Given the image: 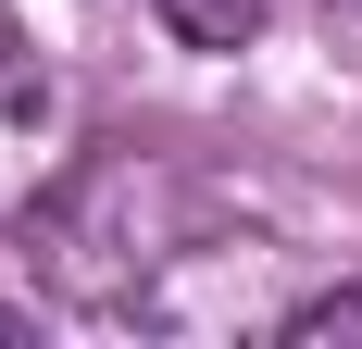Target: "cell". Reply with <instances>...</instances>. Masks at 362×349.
Segmentation results:
<instances>
[{
  "label": "cell",
  "mask_w": 362,
  "mask_h": 349,
  "mask_svg": "<svg viewBox=\"0 0 362 349\" xmlns=\"http://www.w3.org/2000/svg\"><path fill=\"white\" fill-rule=\"evenodd\" d=\"M0 337H25V312H0Z\"/></svg>",
  "instance_id": "5"
},
{
  "label": "cell",
  "mask_w": 362,
  "mask_h": 349,
  "mask_svg": "<svg viewBox=\"0 0 362 349\" xmlns=\"http://www.w3.org/2000/svg\"><path fill=\"white\" fill-rule=\"evenodd\" d=\"M275 337H288V349H362V275H337V287H313V300H288V312H275Z\"/></svg>",
  "instance_id": "3"
},
{
  "label": "cell",
  "mask_w": 362,
  "mask_h": 349,
  "mask_svg": "<svg viewBox=\"0 0 362 349\" xmlns=\"http://www.w3.org/2000/svg\"><path fill=\"white\" fill-rule=\"evenodd\" d=\"M313 13H362V0H313Z\"/></svg>",
  "instance_id": "6"
},
{
  "label": "cell",
  "mask_w": 362,
  "mask_h": 349,
  "mask_svg": "<svg viewBox=\"0 0 362 349\" xmlns=\"http://www.w3.org/2000/svg\"><path fill=\"white\" fill-rule=\"evenodd\" d=\"M25 249L75 312H138L187 324V275L250 262L262 237H238V200L213 174L163 162V150H88L25 200Z\"/></svg>",
  "instance_id": "1"
},
{
  "label": "cell",
  "mask_w": 362,
  "mask_h": 349,
  "mask_svg": "<svg viewBox=\"0 0 362 349\" xmlns=\"http://www.w3.org/2000/svg\"><path fill=\"white\" fill-rule=\"evenodd\" d=\"M63 88H50V63H25V50H0V212H25L50 174H63Z\"/></svg>",
  "instance_id": "2"
},
{
  "label": "cell",
  "mask_w": 362,
  "mask_h": 349,
  "mask_svg": "<svg viewBox=\"0 0 362 349\" xmlns=\"http://www.w3.org/2000/svg\"><path fill=\"white\" fill-rule=\"evenodd\" d=\"M163 25H175L187 50H250V25H262V0H163Z\"/></svg>",
  "instance_id": "4"
}]
</instances>
